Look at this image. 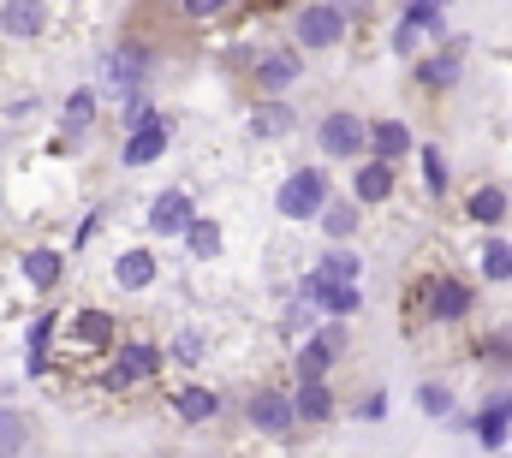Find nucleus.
<instances>
[{"label": "nucleus", "instance_id": "obj_16", "mask_svg": "<svg viewBox=\"0 0 512 458\" xmlns=\"http://www.w3.org/2000/svg\"><path fill=\"white\" fill-rule=\"evenodd\" d=\"M173 411H179V423L209 429V423L221 417V393H209V387H179V393H173Z\"/></svg>", "mask_w": 512, "mask_h": 458}, {"label": "nucleus", "instance_id": "obj_28", "mask_svg": "<svg viewBox=\"0 0 512 458\" xmlns=\"http://www.w3.org/2000/svg\"><path fill=\"white\" fill-rule=\"evenodd\" d=\"M292 399H298V423H310V429L334 417V393H328V381H310V387H298Z\"/></svg>", "mask_w": 512, "mask_h": 458}, {"label": "nucleus", "instance_id": "obj_36", "mask_svg": "<svg viewBox=\"0 0 512 458\" xmlns=\"http://www.w3.org/2000/svg\"><path fill=\"white\" fill-rule=\"evenodd\" d=\"M364 417H370V423H376V417H387V393H370V399H364Z\"/></svg>", "mask_w": 512, "mask_h": 458}, {"label": "nucleus", "instance_id": "obj_2", "mask_svg": "<svg viewBox=\"0 0 512 458\" xmlns=\"http://www.w3.org/2000/svg\"><path fill=\"white\" fill-rule=\"evenodd\" d=\"M328 203H334V191H328V173H322V167H298V173H286V185L274 191V209H280L286 221L328 215Z\"/></svg>", "mask_w": 512, "mask_h": 458}, {"label": "nucleus", "instance_id": "obj_24", "mask_svg": "<svg viewBox=\"0 0 512 458\" xmlns=\"http://www.w3.org/2000/svg\"><path fill=\"white\" fill-rule=\"evenodd\" d=\"M292 125H298V114H292L286 102H256L251 108V137H268V143H274V137H286Z\"/></svg>", "mask_w": 512, "mask_h": 458}, {"label": "nucleus", "instance_id": "obj_9", "mask_svg": "<svg viewBox=\"0 0 512 458\" xmlns=\"http://www.w3.org/2000/svg\"><path fill=\"white\" fill-rule=\"evenodd\" d=\"M316 143H322V155H334V161H352V155H364L370 149V119L358 114H328L316 125Z\"/></svg>", "mask_w": 512, "mask_h": 458}, {"label": "nucleus", "instance_id": "obj_10", "mask_svg": "<svg viewBox=\"0 0 512 458\" xmlns=\"http://www.w3.org/2000/svg\"><path fill=\"white\" fill-rule=\"evenodd\" d=\"M298 72H304V54H298V48H268V54H256L251 84L274 102L280 90H292V84H298Z\"/></svg>", "mask_w": 512, "mask_h": 458}, {"label": "nucleus", "instance_id": "obj_8", "mask_svg": "<svg viewBox=\"0 0 512 458\" xmlns=\"http://www.w3.org/2000/svg\"><path fill=\"white\" fill-rule=\"evenodd\" d=\"M149 72H155V48H143V42H120L114 54H108V78H114V96H143L149 90Z\"/></svg>", "mask_w": 512, "mask_h": 458}, {"label": "nucleus", "instance_id": "obj_20", "mask_svg": "<svg viewBox=\"0 0 512 458\" xmlns=\"http://www.w3.org/2000/svg\"><path fill=\"white\" fill-rule=\"evenodd\" d=\"M471 435L489 447V458H501V447H507V435H512V405L507 399H495L489 411H477V417H471Z\"/></svg>", "mask_w": 512, "mask_h": 458}, {"label": "nucleus", "instance_id": "obj_5", "mask_svg": "<svg viewBox=\"0 0 512 458\" xmlns=\"http://www.w3.org/2000/svg\"><path fill=\"white\" fill-rule=\"evenodd\" d=\"M346 357V328L340 322H322L310 340L298 345V387H310V381H328V369Z\"/></svg>", "mask_w": 512, "mask_h": 458}, {"label": "nucleus", "instance_id": "obj_15", "mask_svg": "<svg viewBox=\"0 0 512 458\" xmlns=\"http://www.w3.org/2000/svg\"><path fill=\"white\" fill-rule=\"evenodd\" d=\"M0 30H6L12 42H36V36L48 30V6H36V0H6V6H0Z\"/></svg>", "mask_w": 512, "mask_h": 458}, {"label": "nucleus", "instance_id": "obj_3", "mask_svg": "<svg viewBox=\"0 0 512 458\" xmlns=\"http://www.w3.org/2000/svg\"><path fill=\"white\" fill-rule=\"evenodd\" d=\"M298 304H310L322 322H352V316L364 310V292H358V286H340V280H328L322 268H310V274L298 280Z\"/></svg>", "mask_w": 512, "mask_h": 458}, {"label": "nucleus", "instance_id": "obj_19", "mask_svg": "<svg viewBox=\"0 0 512 458\" xmlns=\"http://www.w3.org/2000/svg\"><path fill=\"white\" fill-rule=\"evenodd\" d=\"M114 280H120L126 292H143L149 280H161V262H155V250H143V244L120 250V262H114Z\"/></svg>", "mask_w": 512, "mask_h": 458}, {"label": "nucleus", "instance_id": "obj_34", "mask_svg": "<svg viewBox=\"0 0 512 458\" xmlns=\"http://www.w3.org/2000/svg\"><path fill=\"white\" fill-rule=\"evenodd\" d=\"M233 6H221V0H191L185 6V18H197V24H209V18H227Z\"/></svg>", "mask_w": 512, "mask_h": 458}, {"label": "nucleus", "instance_id": "obj_33", "mask_svg": "<svg viewBox=\"0 0 512 458\" xmlns=\"http://www.w3.org/2000/svg\"><path fill=\"white\" fill-rule=\"evenodd\" d=\"M423 185H429L435 197L447 191V155H441V149H423Z\"/></svg>", "mask_w": 512, "mask_h": 458}, {"label": "nucleus", "instance_id": "obj_14", "mask_svg": "<svg viewBox=\"0 0 512 458\" xmlns=\"http://www.w3.org/2000/svg\"><path fill=\"white\" fill-rule=\"evenodd\" d=\"M197 221H203V215L191 209V197H185V191H161V197H155V209H149V227L167 232V238H185Z\"/></svg>", "mask_w": 512, "mask_h": 458}, {"label": "nucleus", "instance_id": "obj_12", "mask_svg": "<svg viewBox=\"0 0 512 458\" xmlns=\"http://www.w3.org/2000/svg\"><path fill=\"white\" fill-rule=\"evenodd\" d=\"M66 334H72V345H84V351H108V357L126 345L120 340V322H114L108 310H78V316L66 322Z\"/></svg>", "mask_w": 512, "mask_h": 458}, {"label": "nucleus", "instance_id": "obj_7", "mask_svg": "<svg viewBox=\"0 0 512 458\" xmlns=\"http://www.w3.org/2000/svg\"><path fill=\"white\" fill-rule=\"evenodd\" d=\"M245 417H251V429L256 435H292L298 429V399L292 393H280V387H256L251 393V405H245Z\"/></svg>", "mask_w": 512, "mask_h": 458}, {"label": "nucleus", "instance_id": "obj_27", "mask_svg": "<svg viewBox=\"0 0 512 458\" xmlns=\"http://www.w3.org/2000/svg\"><path fill=\"white\" fill-rule=\"evenodd\" d=\"M316 268H322L328 280H340V286H358V274H364V262H358V250H352V244H328Z\"/></svg>", "mask_w": 512, "mask_h": 458}, {"label": "nucleus", "instance_id": "obj_17", "mask_svg": "<svg viewBox=\"0 0 512 458\" xmlns=\"http://www.w3.org/2000/svg\"><path fill=\"white\" fill-rule=\"evenodd\" d=\"M411 149V125L405 119H370V161H399Z\"/></svg>", "mask_w": 512, "mask_h": 458}, {"label": "nucleus", "instance_id": "obj_25", "mask_svg": "<svg viewBox=\"0 0 512 458\" xmlns=\"http://www.w3.org/2000/svg\"><path fill=\"white\" fill-rule=\"evenodd\" d=\"M54 316H42V322H30V334H24V369L30 375H48V345H54Z\"/></svg>", "mask_w": 512, "mask_h": 458}, {"label": "nucleus", "instance_id": "obj_11", "mask_svg": "<svg viewBox=\"0 0 512 458\" xmlns=\"http://www.w3.org/2000/svg\"><path fill=\"white\" fill-rule=\"evenodd\" d=\"M441 24H447V12H441L435 0H411V6L399 12V24H393V54H399V60H411V54H417V42H423L429 30H441Z\"/></svg>", "mask_w": 512, "mask_h": 458}, {"label": "nucleus", "instance_id": "obj_23", "mask_svg": "<svg viewBox=\"0 0 512 458\" xmlns=\"http://www.w3.org/2000/svg\"><path fill=\"white\" fill-rule=\"evenodd\" d=\"M447 84H459V42L417 66V90H447Z\"/></svg>", "mask_w": 512, "mask_h": 458}, {"label": "nucleus", "instance_id": "obj_29", "mask_svg": "<svg viewBox=\"0 0 512 458\" xmlns=\"http://www.w3.org/2000/svg\"><path fill=\"white\" fill-rule=\"evenodd\" d=\"M322 232H328L334 244H346V238L358 232V203H340V197H334V203H328V215H322Z\"/></svg>", "mask_w": 512, "mask_h": 458}, {"label": "nucleus", "instance_id": "obj_31", "mask_svg": "<svg viewBox=\"0 0 512 458\" xmlns=\"http://www.w3.org/2000/svg\"><path fill=\"white\" fill-rule=\"evenodd\" d=\"M185 244H191V256L209 262V256H221V227H215V221H197V227L185 232Z\"/></svg>", "mask_w": 512, "mask_h": 458}, {"label": "nucleus", "instance_id": "obj_30", "mask_svg": "<svg viewBox=\"0 0 512 458\" xmlns=\"http://www.w3.org/2000/svg\"><path fill=\"white\" fill-rule=\"evenodd\" d=\"M483 280H512V244L507 238H489L483 244Z\"/></svg>", "mask_w": 512, "mask_h": 458}, {"label": "nucleus", "instance_id": "obj_6", "mask_svg": "<svg viewBox=\"0 0 512 458\" xmlns=\"http://www.w3.org/2000/svg\"><path fill=\"white\" fill-rule=\"evenodd\" d=\"M292 30H298V42H304V48H334V42H346L352 12H346V6H334V0H316V6H304V12L292 18Z\"/></svg>", "mask_w": 512, "mask_h": 458}, {"label": "nucleus", "instance_id": "obj_26", "mask_svg": "<svg viewBox=\"0 0 512 458\" xmlns=\"http://www.w3.org/2000/svg\"><path fill=\"white\" fill-rule=\"evenodd\" d=\"M465 215H471L477 227H501V221H507V191H501V185H483V191H471Z\"/></svg>", "mask_w": 512, "mask_h": 458}, {"label": "nucleus", "instance_id": "obj_21", "mask_svg": "<svg viewBox=\"0 0 512 458\" xmlns=\"http://www.w3.org/2000/svg\"><path fill=\"white\" fill-rule=\"evenodd\" d=\"M60 274H66V256H60V250H48V244H36V250H24V280H30L36 292H48V286H60Z\"/></svg>", "mask_w": 512, "mask_h": 458}, {"label": "nucleus", "instance_id": "obj_4", "mask_svg": "<svg viewBox=\"0 0 512 458\" xmlns=\"http://www.w3.org/2000/svg\"><path fill=\"white\" fill-rule=\"evenodd\" d=\"M149 375H161V345L126 340L114 357H108V369H102V387H108V393H131V387H143Z\"/></svg>", "mask_w": 512, "mask_h": 458}, {"label": "nucleus", "instance_id": "obj_22", "mask_svg": "<svg viewBox=\"0 0 512 458\" xmlns=\"http://www.w3.org/2000/svg\"><path fill=\"white\" fill-rule=\"evenodd\" d=\"M90 119H96V96H90V90H72V96H66V131H60V149H78L84 131H90Z\"/></svg>", "mask_w": 512, "mask_h": 458}, {"label": "nucleus", "instance_id": "obj_18", "mask_svg": "<svg viewBox=\"0 0 512 458\" xmlns=\"http://www.w3.org/2000/svg\"><path fill=\"white\" fill-rule=\"evenodd\" d=\"M393 185H399V173H393L387 161H364V167L352 173V203H387Z\"/></svg>", "mask_w": 512, "mask_h": 458}, {"label": "nucleus", "instance_id": "obj_1", "mask_svg": "<svg viewBox=\"0 0 512 458\" xmlns=\"http://www.w3.org/2000/svg\"><path fill=\"white\" fill-rule=\"evenodd\" d=\"M477 310V292L459 280V274H423L417 280V316L435 322V328H453Z\"/></svg>", "mask_w": 512, "mask_h": 458}, {"label": "nucleus", "instance_id": "obj_13", "mask_svg": "<svg viewBox=\"0 0 512 458\" xmlns=\"http://www.w3.org/2000/svg\"><path fill=\"white\" fill-rule=\"evenodd\" d=\"M167 143H173V125H167V119H149L143 131H131L126 143H120V161H126V167H149V161L167 155Z\"/></svg>", "mask_w": 512, "mask_h": 458}, {"label": "nucleus", "instance_id": "obj_35", "mask_svg": "<svg viewBox=\"0 0 512 458\" xmlns=\"http://www.w3.org/2000/svg\"><path fill=\"white\" fill-rule=\"evenodd\" d=\"M173 351H179L185 363H197V357H203V334H179V345H173Z\"/></svg>", "mask_w": 512, "mask_h": 458}, {"label": "nucleus", "instance_id": "obj_37", "mask_svg": "<svg viewBox=\"0 0 512 458\" xmlns=\"http://www.w3.org/2000/svg\"><path fill=\"white\" fill-rule=\"evenodd\" d=\"M507 405H512V393H507Z\"/></svg>", "mask_w": 512, "mask_h": 458}, {"label": "nucleus", "instance_id": "obj_32", "mask_svg": "<svg viewBox=\"0 0 512 458\" xmlns=\"http://www.w3.org/2000/svg\"><path fill=\"white\" fill-rule=\"evenodd\" d=\"M417 405H423V417H453V393L441 381H423L417 387Z\"/></svg>", "mask_w": 512, "mask_h": 458}]
</instances>
